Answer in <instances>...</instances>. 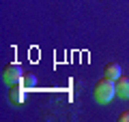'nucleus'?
<instances>
[{
	"mask_svg": "<svg viewBox=\"0 0 129 122\" xmlns=\"http://www.w3.org/2000/svg\"><path fill=\"white\" fill-rule=\"evenodd\" d=\"M114 96H116V79H110V77L103 75L101 79L97 81V86H95V99L106 105V103H110Z\"/></svg>",
	"mask_w": 129,
	"mask_h": 122,
	"instance_id": "nucleus-1",
	"label": "nucleus"
},
{
	"mask_svg": "<svg viewBox=\"0 0 129 122\" xmlns=\"http://www.w3.org/2000/svg\"><path fill=\"white\" fill-rule=\"evenodd\" d=\"M22 77H24V69H22V64H17V62L5 67V71H2V79H5L7 84H19Z\"/></svg>",
	"mask_w": 129,
	"mask_h": 122,
	"instance_id": "nucleus-2",
	"label": "nucleus"
},
{
	"mask_svg": "<svg viewBox=\"0 0 129 122\" xmlns=\"http://www.w3.org/2000/svg\"><path fill=\"white\" fill-rule=\"evenodd\" d=\"M116 96H120V99H129V77L120 75L118 79H116Z\"/></svg>",
	"mask_w": 129,
	"mask_h": 122,
	"instance_id": "nucleus-3",
	"label": "nucleus"
},
{
	"mask_svg": "<svg viewBox=\"0 0 129 122\" xmlns=\"http://www.w3.org/2000/svg\"><path fill=\"white\" fill-rule=\"evenodd\" d=\"M9 99H11V103H15V105H22L24 101H26V92H24V86H22V84H19V86H13V88H11Z\"/></svg>",
	"mask_w": 129,
	"mask_h": 122,
	"instance_id": "nucleus-4",
	"label": "nucleus"
},
{
	"mask_svg": "<svg viewBox=\"0 0 129 122\" xmlns=\"http://www.w3.org/2000/svg\"><path fill=\"white\" fill-rule=\"evenodd\" d=\"M103 75L110 77V79H118V77L123 75V71H120V64H118V62H108L106 67H103Z\"/></svg>",
	"mask_w": 129,
	"mask_h": 122,
	"instance_id": "nucleus-5",
	"label": "nucleus"
},
{
	"mask_svg": "<svg viewBox=\"0 0 129 122\" xmlns=\"http://www.w3.org/2000/svg\"><path fill=\"white\" fill-rule=\"evenodd\" d=\"M19 84H22L24 88H32V86H35V84H37V79H35V75H24Z\"/></svg>",
	"mask_w": 129,
	"mask_h": 122,
	"instance_id": "nucleus-6",
	"label": "nucleus"
},
{
	"mask_svg": "<svg viewBox=\"0 0 129 122\" xmlns=\"http://www.w3.org/2000/svg\"><path fill=\"white\" fill-rule=\"evenodd\" d=\"M118 120H120V122H129V111H123V113L118 116Z\"/></svg>",
	"mask_w": 129,
	"mask_h": 122,
	"instance_id": "nucleus-7",
	"label": "nucleus"
}]
</instances>
